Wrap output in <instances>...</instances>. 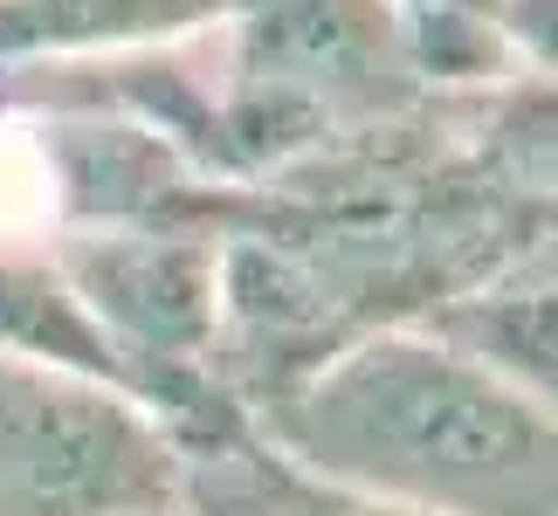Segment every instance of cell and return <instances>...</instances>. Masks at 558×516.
<instances>
[{
  "label": "cell",
  "instance_id": "cell-1",
  "mask_svg": "<svg viewBox=\"0 0 558 516\" xmlns=\"http://www.w3.org/2000/svg\"><path fill=\"white\" fill-rule=\"evenodd\" d=\"M276 447L421 516H558V414L414 324H373L248 414Z\"/></svg>",
  "mask_w": 558,
  "mask_h": 516
},
{
  "label": "cell",
  "instance_id": "cell-2",
  "mask_svg": "<svg viewBox=\"0 0 558 516\" xmlns=\"http://www.w3.org/2000/svg\"><path fill=\"white\" fill-rule=\"evenodd\" d=\"M0 516H180V441L145 400L0 352Z\"/></svg>",
  "mask_w": 558,
  "mask_h": 516
},
{
  "label": "cell",
  "instance_id": "cell-3",
  "mask_svg": "<svg viewBox=\"0 0 558 516\" xmlns=\"http://www.w3.org/2000/svg\"><path fill=\"white\" fill-rule=\"evenodd\" d=\"M414 331L558 414V255L531 234V221L524 242H510L497 262L441 290L414 317Z\"/></svg>",
  "mask_w": 558,
  "mask_h": 516
},
{
  "label": "cell",
  "instance_id": "cell-4",
  "mask_svg": "<svg viewBox=\"0 0 558 516\" xmlns=\"http://www.w3.org/2000/svg\"><path fill=\"white\" fill-rule=\"evenodd\" d=\"M180 516H421L393 496L338 482L276 447L255 420H234L180 447Z\"/></svg>",
  "mask_w": 558,
  "mask_h": 516
},
{
  "label": "cell",
  "instance_id": "cell-5",
  "mask_svg": "<svg viewBox=\"0 0 558 516\" xmlns=\"http://www.w3.org/2000/svg\"><path fill=\"white\" fill-rule=\"evenodd\" d=\"M228 21V0H0V76L173 49Z\"/></svg>",
  "mask_w": 558,
  "mask_h": 516
},
{
  "label": "cell",
  "instance_id": "cell-6",
  "mask_svg": "<svg viewBox=\"0 0 558 516\" xmlns=\"http://www.w3.org/2000/svg\"><path fill=\"white\" fill-rule=\"evenodd\" d=\"M462 159L524 207H558V70H510L476 97H448Z\"/></svg>",
  "mask_w": 558,
  "mask_h": 516
},
{
  "label": "cell",
  "instance_id": "cell-7",
  "mask_svg": "<svg viewBox=\"0 0 558 516\" xmlns=\"http://www.w3.org/2000/svg\"><path fill=\"white\" fill-rule=\"evenodd\" d=\"M427 97H476L518 62L504 49V0H393Z\"/></svg>",
  "mask_w": 558,
  "mask_h": 516
},
{
  "label": "cell",
  "instance_id": "cell-8",
  "mask_svg": "<svg viewBox=\"0 0 558 516\" xmlns=\"http://www.w3.org/2000/svg\"><path fill=\"white\" fill-rule=\"evenodd\" d=\"M497 28L518 70H558V0H504Z\"/></svg>",
  "mask_w": 558,
  "mask_h": 516
},
{
  "label": "cell",
  "instance_id": "cell-9",
  "mask_svg": "<svg viewBox=\"0 0 558 516\" xmlns=\"http://www.w3.org/2000/svg\"><path fill=\"white\" fill-rule=\"evenodd\" d=\"M531 234H538V242L558 255V207H531Z\"/></svg>",
  "mask_w": 558,
  "mask_h": 516
}]
</instances>
